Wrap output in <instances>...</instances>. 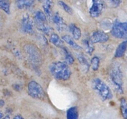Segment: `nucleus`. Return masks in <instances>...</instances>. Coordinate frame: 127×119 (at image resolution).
<instances>
[{
    "mask_svg": "<svg viewBox=\"0 0 127 119\" xmlns=\"http://www.w3.org/2000/svg\"><path fill=\"white\" fill-rule=\"evenodd\" d=\"M111 34L116 38L124 39L126 38L127 36V23H120L119 21H115L112 25Z\"/></svg>",
    "mask_w": 127,
    "mask_h": 119,
    "instance_id": "0eeeda50",
    "label": "nucleus"
},
{
    "mask_svg": "<svg viewBox=\"0 0 127 119\" xmlns=\"http://www.w3.org/2000/svg\"><path fill=\"white\" fill-rule=\"evenodd\" d=\"M53 1L52 0H44L43 3V8L46 16L50 18L52 16V7Z\"/></svg>",
    "mask_w": 127,
    "mask_h": 119,
    "instance_id": "ddd939ff",
    "label": "nucleus"
},
{
    "mask_svg": "<svg viewBox=\"0 0 127 119\" xmlns=\"http://www.w3.org/2000/svg\"><path fill=\"white\" fill-rule=\"evenodd\" d=\"M91 66L93 71H97L100 66V60L97 56H94L91 61Z\"/></svg>",
    "mask_w": 127,
    "mask_h": 119,
    "instance_id": "393cba45",
    "label": "nucleus"
},
{
    "mask_svg": "<svg viewBox=\"0 0 127 119\" xmlns=\"http://www.w3.org/2000/svg\"><path fill=\"white\" fill-rule=\"evenodd\" d=\"M69 29L71 32L73 34V37L75 40H79L81 36H82V33H81V30L80 29L76 26L74 24H71L70 26H69Z\"/></svg>",
    "mask_w": 127,
    "mask_h": 119,
    "instance_id": "f3484780",
    "label": "nucleus"
},
{
    "mask_svg": "<svg viewBox=\"0 0 127 119\" xmlns=\"http://www.w3.org/2000/svg\"><path fill=\"white\" fill-rule=\"evenodd\" d=\"M120 106L122 110V114L124 119H127V104L125 98H122L120 101Z\"/></svg>",
    "mask_w": 127,
    "mask_h": 119,
    "instance_id": "4be33fe9",
    "label": "nucleus"
},
{
    "mask_svg": "<svg viewBox=\"0 0 127 119\" xmlns=\"http://www.w3.org/2000/svg\"><path fill=\"white\" fill-rule=\"evenodd\" d=\"M62 49H64V52L65 59L66 61V63H68V64H73L74 63V58L73 57L72 54L65 47H64Z\"/></svg>",
    "mask_w": 127,
    "mask_h": 119,
    "instance_id": "5701e85b",
    "label": "nucleus"
},
{
    "mask_svg": "<svg viewBox=\"0 0 127 119\" xmlns=\"http://www.w3.org/2000/svg\"><path fill=\"white\" fill-rule=\"evenodd\" d=\"M34 4V0H17V6L20 9L32 7Z\"/></svg>",
    "mask_w": 127,
    "mask_h": 119,
    "instance_id": "2eb2a0df",
    "label": "nucleus"
},
{
    "mask_svg": "<svg viewBox=\"0 0 127 119\" xmlns=\"http://www.w3.org/2000/svg\"><path fill=\"white\" fill-rule=\"evenodd\" d=\"M24 51L27 59L34 67H38L42 63V56L38 49L34 45L27 44L24 47Z\"/></svg>",
    "mask_w": 127,
    "mask_h": 119,
    "instance_id": "20e7f679",
    "label": "nucleus"
},
{
    "mask_svg": "<svg viewBox=\"0 0 127 119\" xmlns=\"http://www.w3.org/2000/svg\"><path fill=\"white\" fill-rule=\"evenodd\" d=\"M109 40V36L105 32L103 31H94L90 41L92 43H104L108 42Z\"/></svg>",
    "mask_w": 127,
    "mask_h": 119,
    "instance_id": "9d476101",
    "label": "nucleus"
},
{
    "mask_svg": "<svg viewBox=\"0 0 127 119\" xmlns=\"http://www.w3.org/2000/svg\"><path fill=\"white\" fill-rule=\"evenodd\" d=\"M27 88H28V93L32 97L41 100H45L46 95L44 89L38 83L34 80L31 81L28 84Z\"/></svg>",
    "mask_w": 127,
    "mask_h": 119,
    "instance_id": "39448f33",
    "label": "nucleus"
},
{
    "mask_svg": "<svg viewBox=\"0 0 127 119\" xmlns=\"http://www.w3.org/2000/svg\"><path fill=\"white\" fill-rule=\"evenodd\" d=\"M104 1L105 5H107V6L109 8H115L118 7L121 4L120 0H103Z\"/></svg>",
    "mask_w": 127,
    "mask_h": 119,
    "instance_id": "412c9836",
    "label": "nucleus"
},
{
    "mask_svg": "<svg viewBox=\"0 0 127 119\" xmlns=\"http://www.w3.org/2000/svg\"><path fill=\"white\" fill-rule=\"evenodd\" d=\"M78 116V109L77 107H72L67 110L66 117L68 119H77Z\"/></svg>",
    "mask_w": 127,
    "mask_h": 119,
    "instance_id": "a211bd4d",
    "label": "nucleus"
},
{
    "mask_svg": "<svg viewBox=\"0 0 127 119\" xmlns=\"http://www.w3.org/2000/svg\"><path fill=\"white\" fill-rule=\"evenodd\" d=\"M62 39H63L64 41H65L66 43H68V45H70L72 48H73L75 50H80V49H82V48L79 45H78L75 41H73V40L72 39V38L70 36H68V35L63 36H62Z\"/></svg>",
    "mask_w": 127,
    "mask_h": 119,
    "instance_id": "dca6fc26",
    "label": "nucleus"
},
{
    "mask_svg": "<svg viewBox=\"0 0 127 119\" xmlns=\"http://www.w3.org/2000/svg\"><path fill=\"white\" fill-rule=\"evenodd\" d=\"M1 118H3V114L0 111V119H1Z\"/></svg>",
    "mask_w": 127,
    "mask_h": 119,
    "instance_id": "c85d7f7f",
    "label": "nucleus"
},
{
    "mask_svg": "<svg viewBox=\"0 0 127 119\" xmlns=\"http://www.w3.org/2000/svg\"><path fill=\"white\" fill-rule=\"evenodd\" d=\"M11 2L9 0H0V9L4 11L8 15L10 14Z\"/></svg>",
    "mask_w": 127,
    "mask_h": 119,
    "instance_id": "aec40b11",
    "label": "nucleus"
},
{
    "mask_svg": "<svg viewBox=\"0 0 127 119\" xmlns=\"http://www.w3.org/2000/svg\"><path fill=\"white\" fill-rule=\"evenodd\" d=\"M38 1H41V0H38Z\"/></svg>",
    "mask_w": 127,
    "mask_h": 119,
    "instance_id": "c756f323",
    "label": "nucleus"
},
{
    "mask_svg": "<svg viewBox=\"0 0 127 119\" xmlns=\"http://www.w3.org/2000/svg\"><path fill=\"white\" fill-rule=\"evenodd\" d=\"M21 29L27 34H33L34 33V23L29 15H24L21 20Z\"/></svg>",
    "mask_w": 127,
    "mask_h": 119,
    "instance_id": "1a4fd4ad",
    "label": "nucleus"
},
{
    "mask_svg": "<svg viewBox=\"0 0 127 119\" xmlns=\"http://www.w3.org/2000/svg\"><path fill=\"white\" fill-rule=\"evenodd\" d=\"M105 6V5L103 0H92V5L89 10L90 15L92 18H97L100 16Z\"/></svg>",
    "mask_w": 127,
    "mask_h": 119,
    "instance_id": "6e6552de",
    "label": "nucleus"
},
{
    "mask_svg": "<svg viewBox=\"0 0 127 119\" xmlns=\"http://www.w3.org/2000/svg\"><path fill=\"white\" fill-rule=\"evenodd\" d=\"M34 20L38 29L45 34H49L51 29L49 26L47 22L46 15L43 12L41 11H37L36 12L34 15Z\"/></svg>",
    "mask_w": 127,
    "mask_h": 119,
    "instance_id": "423d86ee",
    "label": "nucleus"
},
{
    "mask_svg": "<svg viewBox=\"0 0 127 119\" xmlns=\"http://www.w3.org/2000/svg\"><path fill=\"white\" fill-rule=\"evenodd\" d=\"M127 42L126 41L121 43L120 45H118V47L116 49L115 54V56L116 58H121L124 55L126 50H127Z\"/></svg>",
    "mask_w": 127,
    "mask_h": 119,
    "instance_id": "f8f14e48",
    "label": "nucleus"
},
{
    "mask_svg": "<svg viewBox=\"0 0 127 119\" xmlns=\"http://www.w3.org/2000/svg\"><path fill=\"white\" fill-rule=\"evenodd\" d=\"M84 44L85 45V49L86 52L91 55L93 52L94 51V47L93 43H92V41L90 40H85L84 41Z\"/></svg>",
    "mask_w": 127,
    "mask_h": 119,
    "instance_id": "b1692460",
    "label": "nucleus"
},
{
    "mask_svg": "<svg viewBox=\"0 0 127 119\" xmlns=\"http://www.w3.org/2000/svg\"><path fill=\"white\" fill-rule=\"evenodd\" d=\"M59 4H60V6L62 7V8H63L64 10L67 13H68L69 15H73V9H72L68 4H66V3H64L62 1H59Z\"/></svg>",
    "mask_w": 127,
    "mask_h": 119,
    "instance_id": "a878e982",
    "label": "nucleus"
},
{
    "mask_svg": "<svg viewBox=\"0 0 127 119\" xmlns=\"http://www.w3.org/2000/svg\"><path fill=\"white\" fill-rule=\"evenodd\" d=\"M50 72L53 77L57 79L66 81L70 78L71 71L69 66L64 62H55L50 66Z\"/></svg>",
    "mask_w": 127,
    "mask_h": 119,
    "instance_id": "f03ea898",
    "label": "nucleus"
},
{
    "mask_svg": "<svg viewBox=\"0 0 127 119\" xmlns=\"http://www.w3.org/2000/svg\"><path fill=\"white\" fill-rule=\"evenodd\" d=\"M92 86L93 89L103 101H106L112 98L113 95L111 90L109 88L108 86L101 79H94L92 82Z\"/></svg>",
    "mask_w": 127,
    "mask_h": 119,
    "instance_id": "7ed1b4c3",
    "label": "nucleus"
},
{
    "mask_svg": "<svg viewBox=\"0 0 127 119\" xmlns=\"http://www.w3.org/2000/svg\"><path fill=\"white\" fill-rule=\"evenodd\" d=\"M110 79L115 89L120 94L124 93L123 72L119 63L112 64L110 70Z\"/></svg>",
    "mask_w": 127,
    "mask_h": 119,
    "instance_id": "f257e3e1",
    "label": "nucleus"
},
{
    "mask_svg": "<svg viewBox=\"0 0 127 119\" xmlns=\"http://www.w3.org/2000/svg\"><path fill=\"white\" fill-rule=\"evenodd\" d=\"M76 56H77V58H78L81 66L83 68V70H85V72H87L89 71V68H90V64L88 63V61H87L85 57L81 54H76Z\"/></svg>",
    "mask_w": 127,
    "mask_h": 119,
    "instance_id": "6ab92c4d",
    "label": "nucleus"
},
{
    "mask_svg": "<svg viewBox=\"0 0 127 119\" xmlns=\"http://www.w3.org/2000/svg\"><path fill=\"white\" fill-rule=\"evenodd\" d=\"M4 100H0V107H2V106H4Z\"/></svg>",
    "mask_w": 127,
    "mask_h": 119,
    "instance_id": "cd10ccee",
    "label": "nucleus"
},
{
    "mask_svg": "<svg viewBox=\"0 0 127 119\" xmlns=\"http://www.w3.org/2000/svg\"><path fill=\"white\" fill-rule=\"evenodd\" d=\"M50 42L52 43L54 45H55L57 48H63L64 47V41L60 38V37L56 34H52L50 38Z\"/></svg>",
    "mask_w": 127,
    "mask_h": 119,
    "instance_id": "4468645a",
    "label": "nucleus"
},
{
    "mask_svg": "<svg viewBox=\"0 0 127 119\" xmlns=\"http://www.w3.org/2000/svg\"><path fill=\"white\" fill-rule=\"evenodd\" d=\"M14 119H23V117L21 115H17V116H14Z\"/></svg>",
    "mask_w": 127,
    "mask_h": 119,
    "instance_id": "bb28decb",
    "label": "nucleus"
},
{
    "mask_svg": "<svg viewBox=\"0 0 127 119\" xmlns=\"http://www.w3.org/2000/svg\"><path fill=\"white\" fill-rule=\"evenodd\" d=\"M52 21L56 25V27L59 31H64L66 29V23H65L62 17H61L58 13H56L52 17Z\"/></svg>",
    "mask_w": 127,
    "mask_h": 119,
    "instance_id": "9b49d317",
    "label": "nucleus"
}]
</instances>
